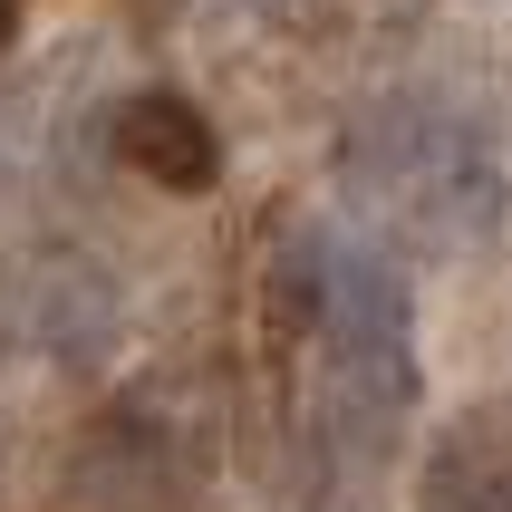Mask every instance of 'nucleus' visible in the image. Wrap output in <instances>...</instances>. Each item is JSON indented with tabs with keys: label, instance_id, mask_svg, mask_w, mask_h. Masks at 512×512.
Wrapping results in <instances>:
<instances>
[{
	"label": "nucleus",
	"instance_id": "f03ea898",
	"mask_svg": "<svg viewBox=\"0 0 512 512\" xmlns=\"http://www.w3.org/2000/svg\"><path fill=\"white\" fill-rule=\"evenodd\" d=\"M116 155H126L145 184H165V194H203V184L223 174L213 116H203L194 97H174V87H136V97L116 107Z\"/></svg>",
	"mask_w": 512,
	"mask_h": 512
},
{
	"label": "nucleus",
	"instance_id": "7ed1b4c3",
	"mask_svg": "<svg viewBox=\"0 0 512 512\" xmlns=\"http://www.w3.org/2000/svg\"><path fill=\"white\" fill-rule=\"evenodd\" d=\"M426 512H503V455H493V435H445L426 464Z\"/></svg>",
	"mask_w": 512,
	"mask_h": 512
},
{
	"label": "nucleus",
	"instance_id": "f257e3e1",
	"mask_svg": "<svg viewBox=\"0 0 512 512\" xmlns=\"http://www.w3.org/2000/svg\"><path fill=\"white\" fill-rule=\"evenodd\" d=\"M300 319L319 329V358L348 406H397L416 358H406V281L358 242H300Z\"/></svg>",
	"mask_w": 512,
	"mask_h": 512
}]
</instances>
